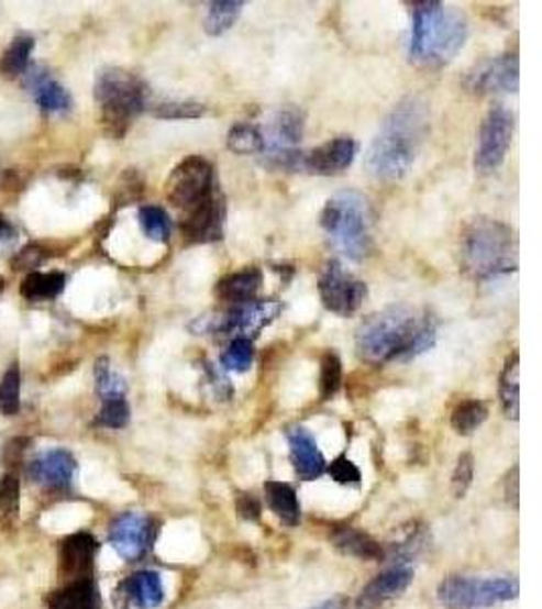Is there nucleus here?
<instances>
[{"instance_id": "c756f323", "label": "nucleus", "mask_w": 542, "mask_h": 609, "mask_svg": "<svg viewBox=\"0 0 542 609\" xmlns=\"http://www.w3.org/2000/svg\"><path fill=\"white\" fill-rule=\"evenodd\" d=\"M242 9H244V2H240V0L210 2V9H208L206 21H203L206 33L212 35V37L224 35L228 29L234 27V23L239 21Z\"/></svg>"}, {"instance_id": "423d86ee", "label": "nucleus", "mask_w": 542, "mask_h": 609, "mask_svg": "<svg viewBox=\"0 0 542 609\" xmlns=\"http://www.w3.org/2000/svg\"><path fill=\"white\" fill-rule=\"evenodd\" d=\"M93 96L108 134L122 136L146 107V86L133 71L107 67L98 74Z\"/></svg>"}, {"instance_id": "e433bc0d", "label": "nucleus", "mask_w": 542, "mask_h": 609, "mask_svg": "<svg viewBox=\"0 0 542 609\" xmlns=\"http://www.w3.org/2000/svg\"><path fill=\"white\" fill-rule=\"evenodd\" d=\"M254 362V345L251 337L239 335L232 340V344L228 345L224 354H222V366L225 370L246 372Z\"/></svg>"}, {"instance_id": "2eb2a0df", "label": "nucleus", "mask_w": 542, "mask_h": 609, "mask_svg": "<svg viewBox=\"0 0 542 609\" xmlns=\"http://www.w3.org/2000/svg\"><path fill=\"white\" fill-rule=\"evenodd\" d=\"M76 457L67 450L43 451L27 464V476L45 490L62 491L71 486L76 474Z\"/></svg>"}, {"instance_id": "79ce46f5", "label": "nucleus", "mask_w": 542, "mask_h": 609, "mask_svg": "<svg viewBox=\"0 0 542 609\" xmlns=\"http://www.w3.org/2000/svg\"><path fill=\"white\" fill-rule=\"evenodd\" d=\"M325 472L330 474L333 481L342 484V486H357L362 481V472L352 459H347V455H340L331 462Z\"/></svg>"}, {"instance_id": "c9c22d12", "label": "nucleus", "mask_w": 542, "mask_h": 609, "mask_svg": "<svg viewBox=\"0 0 542 609\" xmlns=\"http://www.w3.org/2000/svg\"><path fill=\"white\" fill-rule=\"evenodd\" d=\"M21 409V370L13 364L0 378V412L13 417Z\"/></svg>"}, {"instance_id": "49530a36", "label": "nucleus", "mask_w": 542, "mask_h": 609, "mask_svg": "<svg viewBox=\"0 0 542 609\" xmlns=\"http://www.w3.org/2000/svg\"><path fill=\"white\" fill-rule=\"evenodd\" d=\"M11 234H13V228L0 215V240L11 239Z\"/></svg>"}, {"instance_id": "72a5a7b5", "label": "nucleus", "mask_w": 542, "mask_h": 609, "mask_svg": "<svg viewBox=\"0 0 542 609\" xmlns=\"http://www.w3.org/2000/svg\"><path fill=\"white\" fill-rule=\"evenodd\" d=\"M139 224H141V230L145 232L146 239L155 240V242H167L169 234H172L169 215L159 206L141 208L139 210Z\"/></svg>"}, {"instance_id": "a878e982", "label": "nucleus", "mask_w": 542, "mask_h": 609, "mask_svg": "<svg viewBox=\"0 0 542 609\" xmlns=\"http://www.w3.org/2000/svg\"><path fill=\"white\" fill-rule=\"evenodd\" d=\"M266 503L270 512L283 520L289 527H297L301 520V503L297 498V491L292 490L289 484L285 481H266L265 484Z\"/></svg>"}, {"instance_id": "1a4fd4ad", "label": "nucleus", "mask_w": 542, "mask_h": 609, "mask_svg": "<svg viewBox=\"0 0 542 609\" xmlns=\"http://www.w3.org/2000/svg\"><path fill=\"white\" fill-rule=\"evenodd\" d=\"M318 289L325 309L335 315H342V318L354 315L368 295L366 283L360 280L356 275H352L335 258L323 266V270L319 275Z\"/></svg>"}, {"instance_id": "dca6fc26", "label": "nucleus", "mask_w": 542, "mask_h": 609, "mask_svg": "<svg viewBox=\"0 0 542 609\" xmlns=\"http://www.w3.org/2000/svg\"><path fill=\"white\" fill-rule=\"evenodd\" d=\"M100 544L92 534L76 532L67 536L59 546V577L62 582L71 583L80 579H92L93 561Z\"/></svg>"}, {"instance_id": "7ed1b4c3", "label": "nucleus", "mask_w": 542, "mask_h": 609, "mask_svg": "<svg viewBox=\"0 0 542 609\" xmlns=\"http://www.w3.org/2000/svg\"><path fill=\"white\" fill-rule=\"evenodd\" d=\"M410 7V59L429 67L450 64L467 40V25L462 14L450 11L436 0L412 2Z\"/></svg>"}, {"instance_id": "f3484780", "label": "nucleus", "mask_w": 542, "mask_h": 609, "mask_svg": "<svg viewBox=\"0 0 542 609\" xmlns=\"http://www.w3.org/2000/svg\"><path fill=\"white\" fill-rule=\"evenodd\" d=\"M356 153L357 145L354 139L338 136V139L328 141L318 148L305 153V155L301 153L299 169L313 173V175H323V177L338 175V173L345 171L354 163Z\"/></svg>"}, {"instance_id": "a211bd4d", "label": "nucleus", "mask_w": 542, "mask_h": 609, "mask_svg": "<svg viewBox=\"0 0 542 609\" xmlns=\"http://www.w3.org/2000/svg\"><path fill=\"white\" fill-rule=\"evenodd\" d=\"M222 230H224V201L220 198V193L199 203L198 208L184 213L181 218L184 239L191 244H206V242L220 240Z\"/></svg>"}, {"instance_id": "4be33fe9", "label": "nucleus", "mask_w": 542, "mask_h": 609, "mask_svg": "<svg viewBox=\"0 0 542 609\" xmlns=\"http://www.w3.org/2000/svg\"><path fill=\"white\" fill-rule=\"evenodd\" d=\"M25 74H27L25 86H27L29 92L33 93L35 102L40 104L43 112H66V110H69L71 96L59 81H55L49 76V71H45L40 66H29Z\"/></svg>"}, {"instance_id": "412c9836", "label": "nucleus", "mask_w": 542, "mask_h": 609, "mask_svg": "<svg viewBox=\"0 0 542 609\" xmlns=\"http://www.w3.org/2000/svg\"><path fill=\"white\" fill-rule=\"evenodd\" d=\"M119 594L126 606L139 609L159 608L165 599V587L159 573L155 571H139L129 579L120 583Z\"/></svg>"}, {"instance_id": "f8f14e48", "label": "nucleus", "mask_w": 542, "mask_h": 609, "mask_svg": "<svg viewBox=\"0 0 542 609\" xmlns=\"http://www.w3.org/2000/svg\"><path fill=\"white\" fill-rule=\"evenodd\" d=\"M155 534L157 524L153 518L139 512H124L110 524L108 541L124 561L133 563L146 555Z\"/></svg>"}, {"instance_id": "393cba45", "label": "nucleus", "mask_w": 542, "mask_h": 609, "mask_svg": "<svg viewBox=\"0 0 542 609\" xmlns=\"http://www.w3.org/2000/svg\"><path fill=\"white\" fill-rule=\"evenodd\" d=\"M333 546L342 555L356 556L360 561H380L384 558L383 544L374 541L368 532L357 529H340L331 536Z\"/></svg>"}, {"instance_id": "9d476101", "label": "nucleus", "mask_w": 542, "mask_h": 609, "mask_svg": "<svg viewBox=\"0 0 542 609\" xmlns=\"http://www.w3.org/2000/svg\"><path fill=\"white\" fill-rule=\"evenodd\" d=\"M515 117L510 110L496 107L489 110L477 134L476 169L488 173L502 165L512 145Z\"/></svg>"}, {"instance_id": "20e7f679", "label": "nucleus", "mask_w": 542, "mask_h": 609, "mask_svg": "<svg viewBox=\"0 0 542 609\" xmlns=\"http://www.w3.org/2000/svg\"><path fill=\"white\" fill-rule=\"evenodd\" d=\"M462 261L465 270L479 280L512 273L518 266L512 228L489 218L474 220L463 232Z\"/></svg>"}, {"instance_id": "6ab92c4d", "label": "nucleus", "mask_w": 542, "mask_h": 609, "mask_svg": "<svg viewBox=\"0 0 542 609\" xmlns=\"http://www.w3.org/2000/svg\"><path fill=\"white\" fill-rule=\"evenodd\" d=\"M412 569L397 565L376 575L356 599V609H384L390 601L402 596L412 583Z\"/></svg>"}, {"instance_id": "de8ad7c7", "label": "nucleus", "mask_w": 542, "mask_h": 609, "mask_svg": "<svg viewBox=\"0 0 542 609\" xmlns=\"http://www.w3.org/2000/svg\"><path fill=\"white\" fill-rule=\"evenodd\" d=\"M4 289V278L0 277V291Z\"/></svg>"}, {"instance_id": "b1692460", "label": "nucleus", "mask_w": 542, "mask_h": 609, "mask_svg": "<svg viewBox=\"0 0 542 609\" xmlns=\"http://www.w3.org/2000/svg\"><path fill=\"white\" fill-rule=\"evenodd\" d=\"M47 609H102V599L93 579L66 583L47 599Z\"/></svg>"}, {"instance_id": "37998d69", "label": "nucleus", "mask_w": 542, "mask_h": 609, "mask_svg": "<svg viewBox=\"0 0 542 609\" xmlns=\"http://www.w3.org/2000/svg\"><path fill=\"white\" fill-rule=\"evenodd\" d=\"M236 508H239L240 517L248 520V522H258L261 514H263V506L258 502V498H254L252 494L240 496Z\"/></svg>"}, {"instance_id": "c85d7f7f", "label": "nucleus", "mask_w": 542, "mask_h": 609, "mask_svg": "<svg viewBox=\"0 0 542 609\" xmlns=\"http://www.w3.org/2000/svg\"><path fill=\"white\" fill-rule=\"evenodd\" d=\"M33 47H35V40L31 35H16L0 57V74L9 80L23 76L29 69V57Z\"/></svg>"}, {"instance_id": "0eeeda50", "label": "nucleus", "mask_w": 542, "mask_h": 609, "mask_svg": "<svg viewBox=\"0 0 542 609\" xmlns=\"http://www.w3.org/2000/svg\"><path fill=\"white\" fill-rule=\"evenodd\" d=\"M518 594H520V585L516 579H508V577L477 579V577L451 575L445 582H441L436 589V597L445 609L491 608L496 604L516 599Z\"/></svg>"}, {"instance_id": "6e6552de", "label": "nucleus", "mask_w": 542, "mask_h": 609, "mask_svg": "<svg viewBox=\"0 0 542 609\" xmlns=\"http://www.w3.org/2000/svg\"><path fill=\"white\" fill-rule=\"evenodd\" d=\"M215 193V171L212 163L203 157H187L181 160L165 184V196L173 208L181 213L191 212Z\"/></svg>"}, {"instance_id": "aec40b11", "label": "nucleus", "mask_w": 542, "mask_h": 609, "mask_svg": "<svg viewBox=\"0 0 542 609\" xmlns=\"http://www.w3.org/2000/svg\"><path fill=\"white\" fill-rule=\"evenodd\" d=\"M287 439H289L292 467L297 476L305 481H313L325 474V467H328L325 457L319 451L318 441L307 429L295 427L287 433Z\"/></svg>"}, {"instance_id": "473e14b6", "label": "nucleus", "mask_w": 542, "mask_h": 609, "mask_svg": "<svg viewBox=\"0 0 542 609\" xmlns=\"http://www.w3.org/2000/svg\"><path fill=\"white\" fill-rule=\"evenodd\" d=\"M21 508V481L14 472H4L0 477V522L13 527Z\"/></svg>"}, {"instance_id": "9b49d317", "label": "nucleus", "mask_w": 542, "mask_h": 609, "mask_svg": "<svg viewBox=\"0 0 542 609\" xmlns=\"http://www.w3.org/2000/svg\"><path fill=\"white\" fill-rule=\"evenodd\" d=\"M303 114L297 108H283L270 122V131L265 136V153L278 167L299 169L301 151L297 145L303 136Z\"/></svg>"}, {"instance_id": "58836bf2", "label": "nucleus", "mask_w": 542, "mask_h": 609, "mask_svg": "<svg viewBox=\"0 0 542 609\" xmlns=\"http://www.w3.org/2000/svg\"><path fill=\"white\" fill-rule=\"evenodd\" d=\"M93 378H96V392L100 398L124 397L126 385L119 374L110 368V359L100 358L96 362Z\"/></svg>"}, {"instance_id": "f704fd0d", "label": "nucleus", "mask_w": 542, "mask_h": 609, "mask_svg": "<svg viewBox=\"0 0 542 609\" xmlns=\"http://www.w3.org/2000/svg\"><path fill=\"white\" fill-rule=\"evenodd\" d=\"M344 380V368H342V359L338 358L333 352L323 354L321 358V374H319V392L323 400H330L335 397L342 388Z\"/></svg>"}, {"instance_id": "2f4dec72", "label": "nucleus", "mask_w": 542, "mask_h": 609, "mask_svg": "<svg viewBox=\"0 0 542 609\" xmlns=\"http://www.w3.org/2000/svg\"><path fill=\"white\" fill-rule=\"evenodd\" d=\"M228 148L239 155L265 153V134L261 133L254 124L240 122V124H234L228 133Z\"/></svg>"}, {"instance_id": "ddd939ff", "label": "nucleus", "mask_w": 542, "mask_h": 609, "mask_svg": "<svg viewBox=\"0 0 542 609\" xmlns=\"http://www.w3.org/2000/svg\"><path fill=\"white\" fill-rule=\"evenodd\" d=\"M520 81V66L515 54L491 57L467 71L465 84L472 92H516Z\"/></svg>"}, {"instance_id": "cd10ccee", "label": "nucleus", "mask_w": 542, "mask_h": 609, "mask_svg": "<svg viewBox=\"0 0 542 609\" xmlns=\"http://www.w3.org/2000/svg\"><path fill=\"white\" fill-rule=\"evenodd\" d=\"M64 273H31L21 285V295L29 301H47L66 289Z\"/></svg>"}, {"instance_id": "4468645a", "label": "nucleus", "mask_w": 542, "mask_h": 609, "mask_svg": "<svg viewBox=\"0 0 542 609\" xmlns=\"http://www.w3.org/2000/svg\"><path fill=\"white\" fill-rule=\"evenodd\" d=\"M280 313L277 301H251V303L234 304L203 330L224 333H256L268 325Z\"/></svg>"}, {"instance_id": "39448f33", "label": "nucleus", "mask_w": 542, "mask_h": 609, "mask_svg": "<svg viewBox=\"0 0 542 609\" xmlns=\"http://www.w3.org/2000/svg\"><path fill=\"white\" fill-rule=\"evenodd\" d=\"M321 228L333 246L350 261H362L372 251L370 206L356 191H342L328 199L321 212Z\"/></svg>"}, {"instance_id": "bb28decb", "label": "nucleus", "mask_w": 542, "mask_h": 609, "mask_svg": "<svg viewBox=\"0 0 542 609\" xmlns=\"http://www.w3.org/2000/svg\"><path fill=\"white\" fill-rule=\"evenodd\" d=\"M500 400L504 414L512 421H518L520 414V356L515 352L508 356L500 376Z\"/></svg>"}, {"instance_id": "a18cd8bd", "label": "nucleus", "mask_w": 542, "mask_h": 609, "mask_svg": "<svg viewBox=\"0 0 542 609\" xmlns=\"http://www.w3.org/2000/svg\"><path fill=\"white\" fill-rule=\"evenodd\" d=\"M313 609H347V599L342 596L331 597V599L319 604L318 608Z\"/></svg>"}, {"instance_id": "f257e3e1", "label": "nucleus", "mask_w": 542, "mask_h": 609, "mask_svg": "<svg viewBox=\"0 0 542 609\" xmlns=\"http://www.w3.org/2000/svg\"><path fill=\"white\" fill-rule=\"evenodd\" d=\"M436 340L435 319L423 309L395 304L372 313L356 330L357 356L370 364H388L421 356Z\"/></svg>"}, {"instance_id": "7c9ffc66", "label": "nucleus", "mask_w": 542, "mask_h": 609, "mask_svg": "<svg viewBox=\"0 0 542 609\" xmlns=\"http://www.w3.org/2000/svg\"><path fill=\"white\" fill-rule=\"evenodd\" d=\"M488 419V405L482 400H463L451 414V427L460 435H472Z\"/></svg>"}, {"instance_id": "ea45409f", "label": "nucleus", "mask_w": 542, "mask_h": 609, "mask_svg": "<svg viewBox=\"0 0 542 609\" xmlns=\"http://www.w3.org/2000/svg\"><path fill=\"white\" fill-rule=\"evenodd\" d=\"M153 114L163 120L199 119L206 114V107L189 100H175V102H163L155 108Z\"/></svg>"}, {"instance_id": "a19ab883", "label": "nucleus", "mask_w": 542, "mask_h": 609, "mask_svg": "<svg viewBox=\"0 0 542 609\" xmlns=\"http://www.w3.org/2000/svg\"><path fill=\"white\" fill-rule=\"evenodd\" d=\"M474 472H476L474 455L462 453L455 469H453V476H451V490L455 494V498H463L467 494L472 481H474Z\"/></svg>"}, {"instance_id": "c03bdc74", "label": "nucleus", "mask_w": 542, "mask_h": 609, "mask_svg": "<svg viewBox=\"0 0 542 609\" xmlns=\"http://www.w3.org/2000/svg\"><path fill=\"white\" fill-rule=\"evenodd\" d=\"M37 246H27L23 251L19 252V256L14 258V266H19V270L23 268H35L43 261V256L40 254Z\"/></svg>"}, {"instance_id": "4c0bfd02", "label": "nucleus", "mask_w": 542, "mask_h": 609, "mask_svg": "<svg viewBox=\"0 0 542 609\" xmlns=\"http://www.w3.org/2000/svg\"><path fill=\"white\" fill-rule=\"evenodd\" d=\"M131 421V407L124 397L102 398V409L96 417V424L107 429H122Z\"/></svg>"}, {"instance_id": "f03ea898", "label": "nucleus", "mask_w": 542, "mask_h": 609, "mask_svg": "<svg viewBox=\"0 0 542 609\" xmlns=\"http://www.w3.org/2000/svg\"><path fill=\"white\" fill-rule=\"evenodd\" d=\"M429 133L423 100L407 98L386 117L366 153V167L378 181H398L409 173Z\"/></svg>"}, {"instance_id": "5701e85b", "label": "nucleus", "mask_w": 542, "mask_h": 609, "mask_svg": "<svg viewBox=\"0 0 542 609\" xmlns=\"http://www.w3.org/2000/svg\"><path fill=\"white\" fill-rule=\"evenodd\" d=\"M263 287V273L256 266L230 273L218 280L215 295L230 304H244L256 301V295Z\"/></svg>"}]
</instances>
